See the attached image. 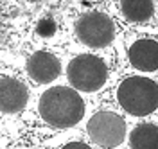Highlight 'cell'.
Returning a JSON list of instances; mask_svg holds the SVG:
<instances>
[{"label": "cell", "mask_w": 158, "mask_h": 149, "mask_svg": "<svg viewBox=\"0 0 158 149\" xmlns=\"http://www.w3.org/2000/svg\"><path fill=\"white\" fill-rule=\"evenodd\" d=\"M63 149H92V147L86 146V144H83V142H70V144H67Z\"/></svg>", "instance_id": "12"}, {"label": "cell", "mask_w": 158, "mask_h": 149, "mask_svg": "<svg viewBox=\"0 0 158 149\" xmlns=\"http://www.w3.org/2000/svg\"><path fill=\"white\" fill-rule=\"evenodd\" d=\"M120 11L129 22H148L153 16V0H120Z\"/></svg>", "instance_id": "9"}, {"label": "cell", "mask_w": 158, "mask_h": 149, "mask_svg": "<svg viewBox=\"0 0 158 149\" xmlns=\"http://www.w3.org/2000/svg\"><path fill=\"white\" fill-rule=\"evenodd\" d=\"M29 101V90L18 79L2 77L0 79V111L16 113L25 108Z\"/></svg>", "instance_id": "6"}, {"label": "cell", "mask_w": 158, "mask_h": 149, "mask_svg": "<svg viewBox=\"0 0 158 149\" xmlns=\"http://www.w3.org/2000/svg\"><path fill=\"white\" fill-rule=\"evenodd\" d=\"M56 31H58V25H56V22L52 20V18H43V20H40L38 27H36V32H38L40 36H43V38L54 36Z\"/></svg>", "instance_id": "11"}, {"label": "cell", "mask_w": 158, "mask_h": 149, "mask_svg": "<svg viewBox=\"0 0 158 149\" xmlns=\"http://www.w3.org/2000/svg\"><path fill=\"white\" fill-rule=\"evenodd\" d=\"M40 115L54 128H72L85 115V102L74 88L54 86L40 99Z\"/></svg>", "instance_id": "1"}, {"label": "cell", "mask_w": 158, "mask_h": 149, "mask_svg": "<svg viewBox=\"0 0 158 149\" xmlns=\"http://www.w3.org/2000/svg\"><path fill=\"white\" fill-rule=\"evenodd\" d=\"M88 135L102 147H115L126 137V122L113 111H99L88 120Z\"/></svg>", "instance_id": "5"}, {"label": "cell", "mask_w": 158, "mask_h": 149, "mask_svg": "<svg viewBox=\"0 0 158 149\" xmlns=\"http://www.w3.org/2000/svg\"><path fill=\"white\" fill-rule=\"evenodd\" d=\"M129 63L137 70L153 72L158 68V41L137 40L129 47Z\"/></svg>", "instance_id": "8"}, {"label": "cell", "mask_w": 158, "mask_h": 149, "mask_svg": "<svg viewBox=\"0 0 158 149\" xmlns=\"http://www.w3.org/2000/svg\"><path fill=\"white\" fill-rule=\"evenodd\" d=\"M76 34L81 43L92 49H101L110 45L115 38V23L108 14L92 11L83 14L76 22Z\"/></svg>", "instance_id": "4"}, {"label": "cell", "mask_w": 158, "mask_h": 149, "mask_svg": "<svg viewBox=\"0 0 158 149\" xmlns=\"http://www.w3.org/2000/svg\"><path fill=\"white\" fill-rule=\"evenodd\" d=\"M27 74L36 83H50L61 74V63L50 52H34L27 61Z\"/></svg>", "instance_id": "7"}, {"label": "cell", "mask_w": 158, "mask_h": 149, "mask_svg": "<svg viewBox=\"0 0 158 149\" xmlns=\"http://www.w3.org/2000/svg\"><path fill=\"white\" fill-rule=\"evenodd\" d=\"M67 77L74 90L79 92H95L99 90L108 77V68L104 61L92 56V54H81L69 63L67 67Z\"/></svg>", "instance_id": "3"}, {"label": "cell", "mask_w": 158, "mask_h": 149, "mask_svg": "<svg viewBox=\"0 0 158 149\" xmlns=\"http://www.w3.org/2000/svg\"><path fill=\"white\" fill-rule=\"evenodd\" d=\"M120 106L135 117H144L158 108V85L148 77L133 76L120 83L117 90Z\"/></svg>", "instance_id": "2"}, {"label": "cell", "mask_w": 158, "mask_h": 149, "mask_svg": "<svg viewBox=\"0 0 158 149\" xmlns=\"http://www.w3.org/2000/svg\"><path fill=\"white\" fill-rule=\"evenodd\" d=\"M131 149H158V126L140 124L129 135Z\"/></svg>", "instance_id": "10"}]
</instances>
